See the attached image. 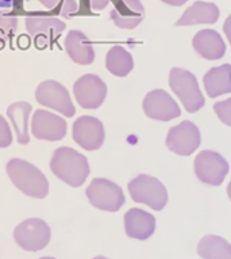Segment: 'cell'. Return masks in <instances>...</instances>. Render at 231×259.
I'll return each mask as SVG.
<instances>
[{
	"instance_id": "20",
	"label": "cell",
	"mask_w": 231,
	"mask_h": 259,
	"mask_svg": "<svg viewBox=\"0 0 231 259\" xmlns=\"http://www.w3.org/2000/svg\"><path fill=\"white\" fill-rule=\"evenodd\" d=\"M219 19V8L216 4L207 2H196L186 8L182 16L176 22V26H192L200 23H216Z\"/></svg>"
},
{
	"instance_id": "18",
	"label": "cell",
	"mask_w": 231,
	"mask_h": 259,
	"mask_svg": "<svg viewBox=\"0 0 231 259\" xmlns=\"http://www.w3.org/2000/svg\"><path fill=\"white\" fill-rule=\"evenodd\" d=\"M194 49L198 54L206 60H219L226 53V44L218 31L215 30H202L195 35L192 40Z\"/></svg>"
},
{
	"instance_id": "10",
	"label": "cell",
	"mask_w": 231,
	"mask_h": 259,
	"mask_svg": "<svg viewBox=\"0 0 231 259\" xmlns=\"http://www.w3.org/2000/svg\"><path fill=\"white\" fill-rule=\"evenodd\" d=\"M72 138L81 149L95 151L104 143V125L97 117L84 115L73 123Z\"/></svg>"
},
{
	"instance_id": "19",
	"label": "cell",
	"mask_w": 231,
	"mask_h": 259,
	"mask_svg": "<svg viewBox=\"0 0 231 259\" xmlns=\"http://www.w3.org/2000/svg\"><path fill=\"white\" fill-rule=\"evenodd\" d=\"M32 107L26 101L12 103L7 108V116L15 130L16 141L19 145H27L30 142V115Z\"/></svg>"
},
{
	"instance_id": "3",
	"label": "cell",
	"mask_w": 231,
	"mask_h": 259,
	"mask_svg": "<svg viewBox=\"0 0 231 259\" xmlns=\"http://www.w3.org/2000/svg\"><path fill=\"white\" fill-rule=\"evenodd\" d=\"M130 196L135 202L146 204L154 210H162L168 204V192L156 177L141 174L129 182Z\"/></svg>"
},
{
	"instance_id": "15",
	"label": "cell",
	"mask_w": 231,
	"mask_h": 259,
	"mask_svg": "<svg viewBox=\"0 0 231 259\" xmlns=\"http://www.w3.org/2000/svg\"><path fill=\"white\" fill-rule=\"evenodd\" d=\"M109 16L119 28L133 30L145 18V7L141 0H119L109 12Z\"/></svg>"
},
{
	"instance_id": "12",
	"label": "cell",
	"mask_w": 231,
	"mask_h": 259,
	"mask_svg": "<svg viewBox=\"0 0 231 259\" xmlns=\"http://www.w3.org/2000/svg\"><path fill=\"white\" fill-rule=\"evenodd\" d=\"M202 143L200 131L192 121H182L169 130L166 146L178 155H190Z\"/></svg>"
},
{
	"instance_id": "33",
	"label": "cell",
	"mask_w": 231,
	"mask_h": 259,
	"mask_svg": "<svg viewBox=\"0 0 231 259\" xmlns=\"http://www.w3.org/2000/svg\"><path fill=\"white\" fill-rule=\"evenodd\" d=\"M40 259H56V258H52V256H44V258H40Z\"/></svg>"
},
{
	"instance_id": "29",
	"label": "cell",
	"mask_w": 231,
	"mask_h": 259,
	"mask_svg": "<svg viewBox=\"0 0 231 259\" xmlns=\"http://www.w3.org/2000/svg\"><path fill=\"white\" fill-rule=\"evenodd\" d=\"M223 30H224V34H226L227 39H228V42H230V45H231V14L228 15V18L226 19V22H224Z\"/></svg>"
},
{
	"instance_id": "24",
	"label": "cell",
	"mask_w": 231,
	"mask_h": 259,
	"mask_svg": "<svg viewBox=\"0 0 231 259\" xmlns=\"http://www.w3.org/2000/svg\"><path fill=\"white\" fill-rule=\"evenodd\" d=\"M41 4H44L48 10H54L60 6V15L65 19L73 16L79 10L76 0H38Z\"/></svg>"
},
{
	"instance_id": "14",
	"label": "cell",
	"mask_w": 231,
	"mask_h": 259,
	"mask_svg": "<svg viewBox=\"0 0 231 259\" xmlns=\"http://www.w3.org/2000/svg\"><path fill=\"white\" fill-rule=\"evenodd\" d=\"M24 22H26L27 32L35 38L38 44L42 39L45 44L50 40H56L66 27L65 22L48 15H30L24 19Z\"/></svg>"
},
{
	"instance_id": "31",
	"label": "cell",
	"mask_w": 231,
	"mask_h": 259,
	"mask_svg": "<svg viewBox=\"0 0 231 259\" xmlns=\"http://www.w3.org/2000/svg\"><path fill=\"white\" fill-rule=\"evenodd\" d=\"M16 0H0V7H11Z\"/></svg>"
},
{
	"instance_id": "32",
	"label": "cell",
	"mask_w": 231,
	"mask_h": 259,
	"mask_svg": "<svg viewBox=\"0 0 231 259\" xmlns=\"http://www.w3.org/2000/svg\"><path fill=\"white\" fill-rule=\"evenodd\" d=\"M227 194H228V197H230L231 200V181L230 184H228V186H227Z\"/></svg>"
},
{
	"instance_id": "34",
	"label": "cell",
	"mask_w": 231,
	"mask_h": 259,
	"mask_svg": "<svg viewBox=\"0 0 231 259\" xmlns=\"http://www.w3.org/2000/svg\"><path fill=\"white\" fill-rule=\"evenodd\" d=\"M93 259H107V258H104V256H96V258H93Z\"/></svg>"
},
{
	"instance_id": "7",
	"label": "cell",
	"mask_w": 231,
	"mask_h": 259,
	"mask_svg": "<svg viewBox=\"0 0 231 259\" xmlns=\"http://www.w3.org/2000/svg\"><path fill=\"white\" fill-rule=\"evenodd\" d=\"M50 227L42 219H27L14 231V239L20 248L26 251H40L48 246L50 240Z\"/></svg>"
},
{
	"instance_id": "9",
	"label": "cell",
	"mask_w": 231,
	"mask_h": 259,
	"mask_svg": "<svg viewBox=\"0 0 231 259\" xmlns=\"http://www.w3.org/2000/svg\"><path fill=\"white\" fill-rule=\"evenodd\" d=\"M73 95L81 108L96 109L104 103L107 85L96 74H84L73 84Z\"/></svg>"
},
{
	"instance_id": "27",
	"label": "cell",
	"mask_w": 231,
	"mask_h": 259,
	"mask_svg": "<svg viewBox=\"0 0 231 259\" xmlns=\"http://www.w3.org/2000/svg\"><path fill=\"white\" fill-rule=\"evenodd\" d=\"M12 143V131L8 121L0 115V149H6Z\"/></svg>"
},
{
	"instance_id": "2",
	"label": "cell",
	"mask_w": 231,
	"mask_h": 259,
	"mask_svg": "<svg viewBox=\"0 0 231 259\" xmlns=\"http://www.w3.org/2000/svg\"><path fill=\"white\" fill-rule=\"evenodd\" d=\"M6 171L12 184L28 197L45 198L49 194L48 178L30 162L12 158L7 162Z\"/></svg>"
},
{
	"instance_id": "16",
	"label": "cell",
	"mask_w": 231,
	"mask_h": 259,
	"mask_svg": "<svg viewBox=\"0 0 231 259\" xmlns=\"http://www.w3.org/2000/svg\"><path fill=\"white\" fill-rule=\"evenodd\" d=\"M125 228L127 236L145 240L153 235L156 230V219L146 210L133 208L125 214Z\"/></svg>"
},
{
	"instance_id": "22",
	"label": "cell",
	"mask_w": 231,
	"mask_h": 259,
	"mask_svg": "<svg viewBox=\"0 0 231 259\" xmlns=\"http://www.w3.org/2000/svg\"><path fill=\"white\" fill-rule=\"evenodd\" d=\"M105 68L117 77H126L134 68L133 56L122 46H113L105 56Z\"/></svg>"
},
{
	"instance_id": "11",
	"label": "cell",
	"mask_w": 231,
	"mask_h": 259,
	"mask_svg": "<svg viewBox=\"0 0 231 259\" xmlns=\"http://www.w3.org/2000/svg\"><path fill=\"white\" fill-rule=\"evenodd\" d=\"M66 121L56 113L36 109L30 121L32 135L40 141L58 142L66 135Z\"/></svg>"
},
{
	"instance_id": "23",
	"label": "cell",
	"mask_w": 231,
	"mask_h": 259,
	"mask_svg": "<svg viewBox=\"0 0 231 259\" xmlns=\"http://www.w3.org/2000/svg\"><path fill=\"white\" fill-rule=\"evenodd\" d=\"M198 252L203 259H231V246L216 235H207L199 242Z\"/></svg>"
},
{
	"instance_id": "26",
	"label": "cell",
	"mask_w": 231,
	"mask_h": 259,
	"mask_svg": "<svg viewBox=\"0 0 231 259\" xmlns=\"http://www.w3.org/2000/svg\"><path fill=\"white\" fill-rule=\"evenodd\" d=\"M214 111L222 123L231 127V97L224 101L215 103Z\"/></svg>"
},
{
	"instance_id": "17",
	"label": "cell",
	"mask_w": 231,
	"mask_h": 259,
	"mask_svg": "<svg viewBox=\"0 0 231 259\" xmlns=\"http://www.w3.org/2000/svg\"><path fill=\"white\" fill-rule=\"evenodd\" d=\"M65 50L77 65H89L95 60V50L91 40L80 30H72L65 38Z\"/></svg>"
},
{
	"instance_id": "28",
	"label": "cell",
	"mask_w": 231,
	"mask_h": 259,
	"mask_svg": "<svg viewBox=\"0 0 231 259\" xmlns=\"http://www.w3.org/2000/svg\"><path fill=\"white\" fill-rule=\"evenodd\" d=\"M109 2L111 0H89V6L92 11H101L108 6Z\"/></svg>"
},
{
	"instance_id": "21",
	"label": "cell",
	"mask_w": 231,
	"mask_h": 259,
	"mask_svg": "<svg viewBox=\"0 0 231 259\" xmlns=\"http://www.w3.org/2000/svg\"><path fill=\"white\" fill-rule=\"evenodd\" d=\"M204 87L210 97L231 92V65L224 64L210 69L204 76Z\"/></svg>"
},
{
	"instance_id": "5",
	"label": "cell",
	"mask_w": 231,
	"mask_h": 259,
	"mask_svg": "<svg viewBox=\"0 0 231 259\" xmlns=\"http://www.w3.org/2000/svg\"><path fill=\"white\" fill-rule=\"evenodd\" d=\"M89 202L95 208L107 212H117L123 206L126 198L123 190L107 178H95L85 190Z\"/></svg>"
},
{
	"instance_id": "13",
	"label": "cell",
	"mask_w": 231,
	"mask_h": 259,
	"mask_svg": "<svg viewBox=\"0 0 231 259\" xmlns=\"http://www.w3.org/2000/svg\"><path fill=\"white\" fill-rule=\"evenodd\" d=\"M143 111L146 116L160 121H169L181 115L177 103L164 89L151 91L143 99Z\"/></svg>"
},
{
	"instance_id": "30",
	"label": "cell",
	"mask_w": 231,
	"mask_h": 259,
	"mask_svg": "<svg viewBox=\"0 0 231 259\" xmlns=\"http://www.w3.org/2000/svg\"><path fill=\"white\" fill-rule=\"evenodd\" d=\"M161 2H164V3L166 4H170V6H176V7H178V6L185 4L188 0H161Z\"/></svg>"
},
{
	"instance_id": "25",
	"label": "cell",
	"mask_w": 231,
	"mask_h": 259,
	"mask_svg": "<svg viewBox=\"0 0 231 259\" xmlns=\"http://www.w3.org/2000/svg\"><path fill=\"white\" fill-rule=\"evenodd\" d=\"M16 27H18V18L0 12V48L14 36Z\"/></svg>"
},
{
	"instance_id": "8",
	"label": "cell",
	"mask_w": 231,
	"mask_h": 259,
	"mask_svg": "<svg viewBox=\"0 0 231 259\" xmlns=\"http://www.w3.org/2000/svg\"><path fill=\"white\" fill-rule=\"evenodd\" d=\"M195 173L204 184L219 186L228 173V163L220 154L204 150L195 159Z\"/></svg>"
},
{
	"instance_id": "4",
	"label": "cell",
	"mask_w": 231,
	"mask_h": 259,
	"mask_svg": "<svg viewBox=\"0 0 231 259\" xmlns=\"http://www.w3.org/2000/svg\"><path fill=\"white\" fill-rule=\"evenodd\" d=\"M169 85L181 100L188 112H196L204 105V97L199 88L196 77L185 69L173 68L169 74Z\"/></svg>"
},
{
	"instance_id": "6",
	"label": "cell",
	"mask_w": 231,
	"mask_h": 259,
	"mask_svg": "<svg viewBox=\"0 0 231 259\" xmlns=\"http://www.w3.org/2000/svg\"><path fill=\"white\" fill-rule=\"evenodd\" d=\"M35 99L41 105L54 109L66 117H72L76 112L68 89L58 81L46 80L41 82L35 91Z\"/></svg>"
},
{
	"instance_id": "1",
	"label": "cell",
	"mask_w": 231,
	"mask_h": 259,
	"mask_svg": "<svg viewBox=\"0 0 231 259\" xmlns=\"http://www.w3.org/2000/svg\"><path fill=\"white\" fill-rule=\"evenodd\" d=\"M50 170L57 178L72 188H79L89 176V163L85 155L72 147H58L50 159Z\"/></svg>"
}]
</instances>
